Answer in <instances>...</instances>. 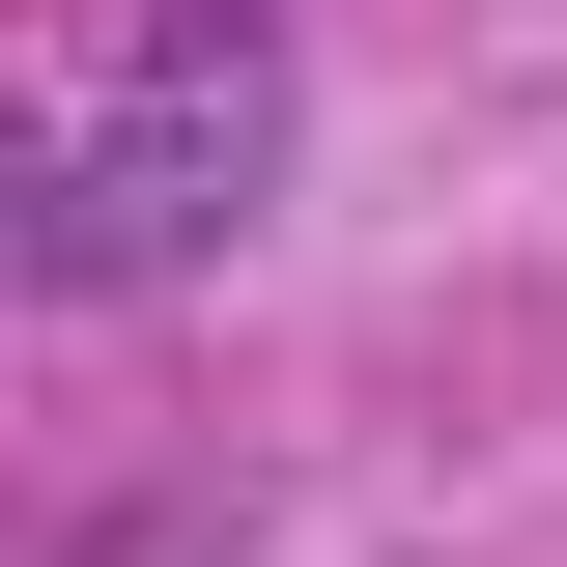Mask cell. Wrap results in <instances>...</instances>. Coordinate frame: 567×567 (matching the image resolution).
I'll return each instance as SVG.
<instances>
[{"mask_svg":"<svg viewBox=\"0 0 567 567\" xmlns=\"http://www.w3.org/2000/svg\"><path fill=\"white\" fill-rule=\"evenodd\" d=\"M284 171V29L256 0H142L114 58L58 85V142H29V284H171L227 256Z\"/></svg>","mask_w":567,"mask_h":567,"instance_id":"6da1fadb","label":"cell"}]
</instances>
